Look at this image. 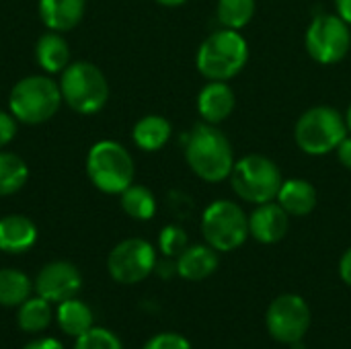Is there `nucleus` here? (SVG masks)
Returning <instances> with one entry per match:
<instances>
[{"label": "nucleus", "mask_w": 351, "mask_h": 349, "mask_svg": "<svg viewBox=\"0 0 351 349\" xmlns=\"http://www.w3.org/2000/svg\"><path fill=\"white\" fill-rule=\"evenodd\" d=\"M337 158H339V163L348 169V171H351V134H348L343 140H341V144L337 146Z\"/></svg>", "instance_id": "32"}, {"label": "nucleus", "mask_w": 351, "mask_h": 349, "mask_svg": "<svg viewBox=\"0 0 351 349\" xmlns=\"http://www.w3.org/2000/svg\"><path fill=\"white\" fill-rule=\"evenodd\" d=\"M53 319V311H51V302L41 298V296H29L21 306H16V323L19 329L35 335V333H43L49 323Z\"/></svg>", "instance_id": "22"}, {"label": "nucleus", "mask_w": 351, "mask_h": 349, "mask_svg": "<svg viewBox=\"0 0 351 349\" xmlns=\"http://www.w3.org/2000/svg\"><path fill=\"white\" fill-rule=\"evenodd\" d=\"M86 175L99 191L121 195V191L134 183V158L123 144L115 140H99L86 154Z\"/></svg>", "instance_id": "4"}, {"label": "nucleus", "mask_w": 351, "mask_h": 349, "mask_svg": "<svg viewBox=\"0 0 351 349\" xmlns=\"http://www.w3.org/2000/svg\"><path fill=\"white\" fill-rule=\"evenodd\" d=\"M33 292V282L29 276L14 267L0 269V306L16 309L21 306Z\"/></svg>", "instance_id": "23"}, {"label": "nucleus", "mask_w": 351, "mask_h": 349, "mask_svg": "<svg viewBox=\"0 0 351 349\" xmlns=\"http://www.w3.org/2000/svg\"><path fill=\"white\" fill-rule=\"evenodd\" d=\"M154 272H156L160 278L169 280V278H173V276L177 274V261H175V259H171V257H165V261H156Z\"/></svg>", "instance_id": "33"}, {"label": "nucleus", "mask_w": 351, "mask_h": 349, "mask_svg": "<svg viewBox=\"0 0 351 349\" xmlns=\"http://www.w3.org/2000/svg\"><path fill=\"white\" fill-rule=\"evenodd\" d=\"M249 62V43L237 29H218L197 47L195 68L206 80H224L239 76Z\"/></svg>", "instance_id": "2"}, {"label": "nucleus", "mask_w": 351, "mask_h": 349, "mask_svg": "<svg viewBox=\"0 0 351 349\" xmlns=\"http://www.w3.org/2000/svg\"><path fill=\"white\" fill-rule=\"evenodd\" d=\"M185 160L195 177L206 183L226 181L237 163L228 136L212 123H197L185 142Z\"/></svg>", "instance_id": "1"}, {"label": "nucleus", "mask_w": 351, "mask_h": 349, "mask_svg": "<svg viewBox=\"0 0 351 349\" xmlns=\"http://www.w3.org/2000/svg\"><path fill=\"white\" fill-rule=\"evenodd\" d=\"M276 202L286 210V214L292 218H304L311 216L319 204V191L317 187L300 177L284 179Z\"/></svg>", "instance_id": "15"}, {"label": "nucleus", "mask_w": 351, "mask_h": 349, "mask_svg": "<svg viewBox=\"0 0 351 349\" xmlns=\"http://www.w3.org/2000/svg\"><path fill=\"white\" fill-rule=\"evenodd\" d=\"M175 261H177V276L187 282L208 280L220 265L218 251L212 249L208 243L189 245Z\"/></svg>", "instance_id": "17"}, {"label": "nucleus", "mask_w": 351, "mask_h": 349, "mask_svg": "<svg viewBox=\"0 0 351 349\" xmlns=\"http://www.w3.org/2000/svg\"><path fill=\"white\" fill-rule=\"evenodd\" d=\"M142 349H191V344L183 335L167 331V333H158L150 337Z\"/></svg>", "instance_id": "29"}, {"label": "nucleus", "mask_w": 351, "mask_h": 349, "mask_svg": "<svg viewBox=\"0 0 351 349\" xmlns=\"http://www.w3.org/2000/svg\"><path fill=\"white\" fill-rule=\"evenodd\" d=\"M348 134L343 113L331 105L306 109L294 125V142L308 156H327L335 152Z\"/></svg>", "instance_id": "3"}, {"label": "nucleus", "mask_w": 351, "mask_h": 349, "mask_svg": "<svg viewBox=\"0 0 351 349\" xmlns=\"http://www.w3.org/2000/svg\"><path fill=\"white\" fill-rule=\"evenodd\" d=\"M311 309L306 300L298 294H282L278 296L265 315V327L269 335L278 344L292 346L302 341L311 329Z\"/></svg>", "instance_id": "11"}, {"label": "nucleus", "mask_w": 351, "mask_h": 349, "mask_svg": "<svg viewBox=\"0 0 351 349\" xmlns=\"http://www.w3.org/2000/svg\"><path fill=\"white\" fill-rule=\"evenodd\" d=\"M335 12L351 25V0H335Z\"/></svg>", "instance_id": "35"}, {"label": "nucleus", "mask_w": 351, "mask_h": 349, "mask_svg": "<svg viewBox=\"0 0 351 349\" xmlns=\"http://www.w3.org/2000/svg\"><path fill=\"white\" fill-rule=\"evenodd\" d=\"M189 247V237L179 224H169L158 234V249L165 257L177 259Z\"/></svg>", "instance_id": "28"}, {"label": "nucleus", "mask_w": 351, "mask_h": 349, "mask_svg": "<svg viewBox=\"0 0 351 349\" xmlns=\"http://www.w3.org/2000/svg\"><path fill=\"white\" fill-rule=\"evenodd\" d=\"M339 276H341L343 284L351 288V247L341 255V261H339Z\"/></svg>", "instance_id": "34"}, {"label": "nucleus", "mask_w": 351, "mask_h": 349, "mask_svg": "<svg viewBox=\"0 0 351 349\" xmlns=\"http://www.w3.org/2000/svg\"><path fill=\"white\" fill-rule=\"evenodd\" d=\"M64 103L60 84L51 78L33 74L21 78L8 95V111L16 121L27 125H39L49 121Z\"/></svg>", "instance_id": "5"}, {"label": "nucleus", "mask_w": 351, "mask_h": 349, "mask_svg": "<svg viewBox=\"0 0 351 349\" xmlns=\"http://www.w3.org/2000/svg\"><path fill=\"white\" fill-rule=\"evenodd\" d=\"M257 10V0H218L216 4V16L218 23L226 29L241 31L247 27Z\"/></svg>", "instance_id": "26"}, {"label": "nucleus", "mask_w": 351, "mask_h": 349, "mask_svg": "<svg viewBox=\"0 0 351 349\" xmlns=\"http://www.w3.org/2000/svg\"><path fill=\"white\" fill-rule=\"evenodd\" d=\"M74 349H123V344L113 331L105 327H93L74 339Z\"/></svg>", "instance_id": "27"}, {"label": "nucleus", "mask_w": 351, "mask_h": 349, "mask_svg": "<svg viewBox=\"0 0 351 349\" xmlns=\"http://www.w3.org/2000/svg\"><path fill=\"white\" fill-rule=\"evenodd\" d=\"M343 117H346V125H348V132L351 134V105L348 107V111H346V115H343Z\"/></svg>", "instance_id": "37"}, {"label": "nucleus", "mask_w": 351, "mask_h": 349, "mask_svg": "<svg viewBox=\"0 0 351 349\" xmlns=\"http://www.w3.org/2000/svg\"><path fill=\"white\" fill-rule=\"evenodd\" d=\"M158 4H162V6H169V8H175V6H181V4H185L187 0H156Z\"/></svg>", "instance_id": "36"}, {"label": "nucleus", "mask_w": 351, "mask_h": 349, "mask_svg": "<svg viewBox=\"0 0 351 349\" xmlns=\"http://www.w3.org/2000/svg\"><path fill=\"white\" fill-rule=\"evenodd\" d=\"M37 243V226L23 214L0 218V251L8 255L27 253Z\"/></svg>", "instance_id": "16"}, {"label": "nucleus", "mask_w": 351, "mask_h": 349, "mask_svg": "<svg viewBox=\"0 0 351 349\" xmlns=\"http://www.w3.org/2000/svg\"><path fill=\"white\" fill-rule=\"evenodd\" d=\"M197 113L202 121L218 125L226 121L237 109V95L224 80H208L197 95Z\"/></svg>", "instance_id": "14"}, {"label": "nucleus", "mask_w": 351, "mask_h": 349, "mask_svg": "<svg viewBox=\"0 0 351 349\" xmlns=\"http://www.w3.org/2000/svg\"><path fill=\"white\" fill-rule=\"evenodd\" d=\"M204 241L218 253H230L249 239V214L232 200H214L202 214Z\"/></svg>", "instance_id": "8"}, {"label": "nucleus", "mask_w": 351, "mask_h": 349, "mask_svg": "<svg viewBox=\"0 0 351 349\" xmlns=\"http://www.w3.org/2000/svg\"><path fill=\"white\" fill-rule=\"evenodd\" d=\"M16 136V119L14 115L8 111H0V148H4L6 144H10Z\"/></svg>", "instance_id": "30"}, {"label": "nucleus", "mask_w": 351, "mask_h": 349, "mask_svg": "<svg viewBox=\"0 0 351 349\" xmlns=\"http://www.w3.org/2000/svg\"><path fill=\"white\" fill-rule=\"evenodd\" d=\"M56 323L60 327V331L72 339L80 337L82 333H86L88 329L95 327V313L93 309L80 300V298H68L60 304H56Z\"/></svg>", "instance_id": "19"}, {"label": "nucleus", "mask_w": 351, "mask_h": 349, "mask_svg": "<svg viewBox=\"0 0 351 349\" xmlns=\"http://www.w3.org/2000/svg\"><path fill=\"white\" fill-rule=\"evenodd\" d=\"M82 288V276L78 267L70 261H51L43 265L33 282L37 296L60 304L68 298H74Z\"/></svg>", "instance_id": "12"}, {"label": "nucleus", "mask_w": 351, "mask_h": 349, "mask_svg": "<svg viewBox=\"0 0 351 349\" xmlns=\"http://www.w3.org/2000/svg\"><path fill=\"white\" fill-rule=\"evenodd\" d=\"M156 251L144 239H125L117 243L107 257L109 276L123 286L144 282L156 267Z\"/></svg>", "instance_id": "10"}, {"label": "nucleus", "mask_w": 351, "mask_h": 349, "mask_svg": "<svg viewBox=\"0 0 351 349\" xmlns=\"http://www.w3.org/2000/svg\"><path fill=\"white\" fill-rule=\"evenodd\" d=\"M121 210L130 218L146 222L156 214V197L148 187L132 183L125 191H121Z\"/></svg>", "instance_id": "24"}, {"label": "nucleus", "mask_w": 351, "mask_h": 349, "mask_svg": "<svg viewBox=\"0 0 351 349\" xmlns=\"http://www.w3.org/2000/svg\"><path fill=\"white\" fill-rule=\"evenodd\" d=\"M27 179L29 169L25 160L12 152H0V197L21 191Z\"/></svg>", "instance_id": "25"}, {"label": "nucleus", "mask_w": 351, "mask_h": 349, "mask_svg": "<svg viewBox=\"0 0 351 349\" xmlns=\"http://www.w3.org/2000/svg\"><path fill=\"white\" fill-rule=\"evenodd\" d=\"M35 60L41 70L56 74L62 72L70 64V47L68 41L58 31H47L37 39L35 45Z\"/></svg>", "instance_id": "21"}, {"label": "nucleus", "mask_w": 351, "mask_h": 349, "mask_svg": "<svg viewBox=\"0 0 351 349\" xmlns=\"http://www.w3.org/2000/svg\"><path fill=\"white\" fill-rule=\"evenodd\" d=\"M288 228L290 216L276 200L255 206V210L249 214V237L261 245L280 243L288 234Z\"/></svg>", "instance_id": "13"}, {"label": "nucleus", "mask_w": 351, "mask_h": 349, "mask_svg": "<svg viewBox=\"0 0 351 349\" xmlns=\"http://www.w3.org/2000/svg\"><path fill=\"white\" fill-rule=\"evenodd\" d=\"M86 0H39V19L49 31L66 33L84 16Z\"/></svg>", "instance_id": "18"}, {"label": "nucleus", "mask_w": 351, "mask_h": 349, "mask_svg": "<svg viewBox=\"0 0 351 349\" xmlns=\"http://www.w3.org/2000/svg\"><path fill=\"white\" fill-rule=\"evenodd\" d=\"M60 91L64 103L80 115L99 113L109 99V82L105 74L90 62L68 64L62 70Z\"/></svg>", "instance_id": "7"}, {"label": "nucleus", "mask_w": 351, "mask_h": 349, "mask_svg": "<svg viewBox=\"0 0 351 349\" xmlns=\"http://www.w3.org/2000/svg\"><path fill=\"white\" fill-rule=\"evenodd\" d=\"M23 349H66V348H64V344H62L60 339L41 335V337H37V339H31V341H29V344H27Z\"/></svg>", "instance_id": "31"}, {"label": "nucleus", "mask_w": 351, "mask_h": 349, "mask_svg": "<svg viewBox=\"0 0 351 349\" xmlns=\"http://www.w3.org/2000/svg\"><path fill=\"white\" fill-rule=\"evenodd\" d=\"M350 27L337 12L317 14L304 33V47L308 56L323 66L339 64L351 51Z\"/></svg>", "instance_id": "9"}, {"label": "nucleus", "mask_w": 351, "mask_h": 349, "mask_svg": "<svg viewBox=\"0 0 351 349\" xmlns=\"http://www.w3.org/2000/svg\"><path fill=\"white\" fill-rule=\"evenodd\" d=\"M239 200L259 206L274 202L284 183V175L276 160L265 154H247L239 158L228 177Z\"/></svg>", "instance_id": "6"}, {"label": "nucleus", "mask_w": 351, "mask_h": 349, "mask_svg": "<svg viewBox=\"0 0 351 349\" xmlns=\"http://www.w3.org/2000/svg\"><path fill=\"white\" fill-rule=\"evenodd\" d=\"M171 134H173L171 121L162 115L152 113L136 121L132 130V140L144 152H158L160 148L167 146V142L171 140Z\"/></svg>", "instance_id": "20"}]
</instances>
